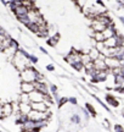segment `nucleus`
Instances as JSON below:
<instances>
[{
	"label": "nucleus",
	"instance_id": "nucleus-1",
	"mask_svg": "<svg viewBox=\"0 0 124 132\" xmlns=\"http://www.w3.org/2000/svg\"><path fill=\"white\" fill-rule=\"evenodd\" d=\"M11 61H12L14 66L19 72L26 70V69H28V67H30V61L28 60V56L22 50H19V49L16 52V54H15V56L12 57Z\"/></svg>",
	"mask_w": 124,
	"mask_h": 132
},
{
	"label": "nucleus",
	"instance_id": "nucleus-2",
	"mask_svg": "<svg viewBox=\"0 0 124 132\" xmlns=\"http://www.w3.org/2000/svg\"><path fill=\"white\" fill-rule=\"evenodd\" d=\"M38 71L34 69L33 66H30L26 70L21 71V78H22V82H27V83H34L38 81Z\"/></svg>",
	"mask_w": 124,
	"mask_h": 132
},
{
	"label": "nucleus",
	"instance_id": "nucleus-3",
	"mask_svg": "<svg viewBox=\"0 0 124 132\" xmlns=\"http://www.w3.org/2000/svg\"><path fill=\"white\" fill-rule=\"evenodd\" d=\"M28 97H29V102H30V104L45 102V98H46V95H44L43 93H40V92H38V90H33L32 93H29L28 94Z\"/></svg>",
	"mask_w": 124,
	"mask_h": 132
},
{
	"label": "nucleus",
	"instance_id": "nucleus-4",
	"mask_svg": "<svg viewBox=\"0 0 124 132\" xmlns=\"http://www.w3.org/2000/svg\"><path fill=\"white\" fill-rule=\"evenodd\" d=\"M21 90H22V93H26V94L32 93L33 90H35L34 83H27V82H22V83H21Z\"/></svg>",
	"mask_w": 124,
	"mask_h": 132
},
{
	"label": "nucleus",
	"instance_id": "nucleus-5",
	"mask_svg": "<svg viewBox=\"0 0 124 132\" xmlns=\"http://www.w3.org/2000/svg\"><path fill=\"white\" fill-rule=\"evenodd\" d=\"M3 108V114H4V118H7L11 114L14 113V108H12V104L11 103H6L4 105H1Z\"/></svg>",
	"mask_w": 124,
	"mask_h": 132
},
{
	"label": "nucleus",
	"instance_id": "nucleus-6",
	"mask_svg": "<svg viewBox=\"0 0 124 132\" xmlns=\"http://www.w3.org/2000/svg\"><path fill=\"white\" fill-rule=\"evenodd\" d=\"M86 109H88V110H89V111H90V113L92 114V115H96L95 109L92 108V105H91V104H86Z\"/></svg>",
	"mask_w": 124,
	"mask_h": 132
},
{
	"label": "nucleus",
	"instance_id": "nucleus-7",
	"mask_svg": "<svg viewBox=\"0 0 124 132\" xmlns=\"http://www.w3.org/2000/svg\"><path fill=\"white\" fill-rule=\"evenodd\" d=\"M0 119H4V114H3V108L0 105Z\"/></svg>",
	"mask_w": 124,
	"mask_h": 132
},
{
	"label": "nucleus",
	"instance_id": "nucleus-8",
	"mask_svg": "<svg viewBox=\"0 0 124 132\" xmlns=\"http://www.w3.org/2000/svg\"><path fill=\"white\" fill-rule=\"evenodd\" d=\"M46 69H48L49 71H54V66H53V65H49L48 67H46Z\"/></svg>",
	"mask_w": 124,
	"mask_h": 132
}]
</instances>
